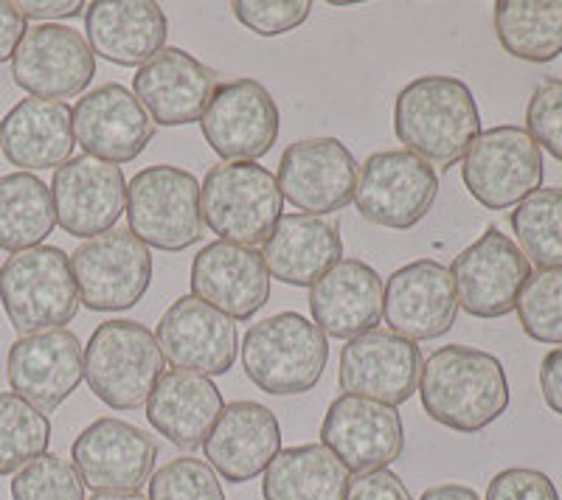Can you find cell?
Wrapping results in <instances>:
<instances>
[{
	"label": "cell",
	"mask_w": 562,
	"mask_h": 500,
	"mask_svg": "<svg viewBox=\"0 0 562 500\" xmlns=\"http://www.w3.org/2000/svg\"><path fill=\"white\" fill-rule=\"evenodd\" d=\"M231 12L239 26L254 32L256 37H279L304 26L313 14L310 0H237Z\"/></svg>",
	"instance_id": "cell-39"
},
{
	"label": "cell",
	"mask_w": 562,
	"mask_h": 500,
	"mask_svg": "<svg viewBox=\"0 0 562 500\" xmlns=\"http://www.w3.org/2000/svg\"><path fill=\"white\" fill-rule=\"evenodd\" d=\"M284 197L279 180L256 161L220 163L205 172L200 183V212L203 223L223 242L265 245L281 219Z\"/></svg>",
	"instance_id": "cell-6"
},
{
	"label": "cell",
	"mask_w": 562,
	"mask_h": 500,
	"mask_svg": "<svg viewBox=\"0 0 562 500\" xmlns=\"http://www.w3.org/2000/svg\"><path fill=\"white\" fill-rule=\"evenodd\" d=\"M79 304L90 312H122L135 307L153 284V253L133 231L93 237L70 253Z\"/></svg>",
	"instance_id": "cell-10"
},
{
	"label": "cell",
	"mask_w": 562,
	"mask_h": 500,
	"mask_svg": "<svg viewBox=\"0 0 562 500\" xmlns=\"http://www.w3.org/2000/svg\"><path fill=\"white\" fill-rule=\"evenodd\" d=\"M23 34H26V18H23L18 3L0 0V63L14 57Z\"/></svg>",
	"instance_id": "cell-43"
},
{
	"label": "cell",
	"mask_w": 562,
	"mask_h": 500,
	"mask_svg": "<svg viewBox=\"0 0 562 500\" xmlns=\"http://www.w3.org/2000/svg\"><path fill=\"white\" fill-rule=\"evenodd\" d=\"M90 500H149V498L135 489V492H97Z\"/></svg>",
	"instance_id": "cell-47"
},
{
	"label": "cell",
	"mask_w": 562,
	"mask_h": 500,
	"mask_svg": "<svg viewBox=\"0 0 562 500\" xmlns=\"http://www.w3.org/2000/svg\"><path fill=\"white\" fill-rule=\"evenodd\" d=\"M321 444L340 458L349 473L385 469L403 456L405 428L394 405L340 394L321 422Z\"/></svg>",
	"instance_id": "cell-14"
},
{
	"label": "cell",
	"mask_w": 562,
	"mask_h": 500,
	"mask_svg": "<svg viewBox=\"0 0 562 500\" xmlns=\"http://www.w3.org/2000/svg\"><path fill=\"white\" fill-rule=\"evenodd\" d=\"M192 295L228 315L231 321H250L270 298V273L262 253L234 242L205 245L192 262Z\"/></svg>",
	"instance_id": "cell-24"
},
{
	"label": "cell",
	"mask_w": 562,
	"mask_h": 500,
	"mask_svg": "<svg viewBox=\"0 0 562 500\" xmlns=\"http://www.w3.org/2000/svg\"><path fill=\"white\" fill-rule=\"evenodd\" d=\"M52 422L14 391H0V475H14L48 453Z\"/></svg>",
	"instance_id": "cell-35"
},
{
	"label": "cell",
	"mask_w": 562,
	"mask_h": 500,
	"mask_svg": "<svg viewBox=\"0 0 562 500\" xmlns=\"http://www.w3.org/2000/svg\"><path fill=\"white\" fill-rule=\"evenodd\" d=\"M52 200L57 223L77 239H93L113 231L127 208V178L122 167L77 155L54 169Z\"/></svg>",
	"instance_id": "cell-18"
},
{
	"label": "cell",
	"mask_w": 562,
	"mask_h": 500,
	"mask_svg": "<svg viewBox=\"0 0 562 500\" xmlns=\"http://www.w3.org/2000/svg\"><path fill=\"white\" fill-rule=\"evenodd\" d=\"M74 147V107L65 102L29 96L0 122V149L23 172L59 169L70 161Z\"/></svg>",
	"instance_id": "cell-28"
},
{
	"label": "cell",
	"mask_w": 562,
	"mask_h": 500,
	"mask_svg": "<svg viewBox=\"0 0 562 500\" xmlns=\"http://www.w3.org/2000/svg\"><path fill=\"white\" fill-rule=\"evenodd\" d=\"M97 77V54L77 29L37 23L26 29L12 57V79L37 99L79 96Z\"/></svg>",
	"instance_id": "cell-13"
},
{
	"label": "cell",
	"mask_w": 562,
	"mask_h": 500,
	"mask_svg": "<svg viewBox=\"0 0 562 500\" xmlns=\"http://www.w3.org/2000/svg\"><path fill=\"white\" fill-rule=\"evenodd\" d=\"M394 133L422 161L450 169L481 135V113L473 90L456 77H419L394 102Z\"/></svg>",
	"instance_id": "cell-2"
},
{
	"label": "cell",
	"mask_w": 562,
	"mask_h": 500,
	"mask_svg": "<svg viewBox=\"0 0 562 500\" xmlns=\"http://www.w3.org/2000/svg\"><path fill=\"white\" fill-rule=\"evenodd\" d=\"M459 315L450 268L436 259L403 264L383 284V318L391 332L414 340H436L448 334Z\"/></svg>",
	"instance_id": "cell-21"
},
{
	"label": "cell",
	"mask_w": 562,
	"mask_h": 500,
	"mask_svg": "<svg viewBox=\"0 0 562 500\" xmlns=\"http://www.w3.org/2000/svg\"><path fill=\"white\" fill-rule=\"evenodd\" d=\"M158 340L138 321H104L85 346V383L93 397L113 411H135L147 405L164 377Z\"/></svg>",
	"instance_id": "cell-5"
},
{
	"label": "cell",
	"mask_w": 562,
	"mask_h": 500,
	"mask_svg": "<svg viewBox=\"0 0 562 500\" xmlns=\"http://www.w3.org/2000/svg\"><path fill=\"white\" fill-rule=\"evenodd\" d=\"M340 228L326 217L284 214L262 248L270 279L290 287H313L326 270L340 262Z\"/></svg>",
	"instance_id": "cell-29"
},
{
	"label": "cell",
	"mask_w": 562,
	"mask_h": 500,
	"mask_svg": "<svg viewBox=\"0 0 562 500\" xmlns=\"http://www.w3.org/2000/svg\"><path fill=\"white\" fill-rule=\"evenodd\" d=\"M439 194V174L408 149H383L366 158L355 183V206L371 225L408 231L428 217Z\"/></svg>",
	"instance_id": "cell-9"
},
{
	"label": "cell",
	"mask_w": 562,
	"mask_h": 500,
	"mask_svg": "<svg viewBox=\"0 0 562 500\" xmlns=\"http://www.w3.org/2000/svg\"><path fill=\"white\" fill-rule=\"evenodd\" d=\"M329 363V340L301 312H279L245 332L243 368L273 397L313 391Z\"/></svg>",
	"instance_id": "cell-3"
},
{
	"label": "cell",
	"mask_w": 562,
	"mask_h": 500,
	"mask_svg": "<svg viewBox=\"0 0 562 500\" xmlns=\"http://www.w3.org/2000/svg\"><path fill=\"white\" fill-rule=\"evenodd\" d=\"M515 309L531 340L562 346V268L531 273Z\"/></svg>",
	"instance_id": "cell-36"
},
{
	"label": "cell",
	"mask_w": 562,
	"mask_h": 500,
	"mask_svg": "<svg viewBox=\"0 0 562 500\" xmlns=\"http://www.w3.org/2000/svg\"><path fill=\"white\" fill-rule=\"evenodd\" d=\"M217 90V73L183 48H164L133 77V93L160 127H186L203 118Z\"/></svg>",
	"instance_id": "cell-23"
},
{
	"label": "cell",
	"mask_w": 562,
	"mask_h": 500,
	"mask_svg": "<svg viewBox=\"0 0 562 500\" xmlns=\"http://www.w3.org/2000/svg\"><path fill=\"white\" fill-rule=\"evenodd\" d=\"M147 413L160 436L180 450H198L217 424L225 402L211 377L189 372H164L155 391L147 399Z\"/></svg>",
	"instance_id": "cell-30"
},
{
	"label": "cell",
	"mask_w": 562,
	"mask_h": 500,
	"mask_svg": "<svg viewBox=\"0 0 562 500\" xmlns=\"http://www.w3.org/2000/svg\"><path fill=\"white\" fill-rule=\"evenodd\" d=\"M20 12H23V18L29 20H48V23H54V20H68V18H79L85 9L82 0H68V3H37V0H23V3H18Z\"/></svg>",
	"instance_id": "cell-45"
},
{
	"label": "cell",
	"mask_w": 562,
	"mask_h": 500,
	"mask_svg": "<svg viewBox=\"0 0 562 500\" xmlns=\"http://www.w3.org/2000/svg\"><path fill=\"white\" fill-rule=\"evenodd\" d=\"M203 138L225 163L256 161L273 149L281 113L259 79L239 77L217 84L203 118Z\"/></svg>",
	"instance_id": "cell-11"
},
{
	"label": "cell",
	"mask_w": 562,
	"mask_h": 500,
	"mask_svg": "<svg viewBox=\"0 0 562 500\" xmlns=\"http://www.w3.org/2000/svg\"><path fill=\"white\" fill-rule=\"evenodd\" d=\"M209 467L231 484H248L270 467L281 453V424L262 402L225 405L217 424L203 442Z\"/></svg>",
	"instance_id": "cell-25"
},
{
	"label": "cell",
	"mask_w": 562,
	"mask_h": 500,
	"mask_svg": "<svg viewBox=\"0 0 562 500\" xmlns=\"http://www.w3.org/2000/svg\"><path fill=\"white\" fill-rule=\"evenodd\" d=\"M526 133L540 149L562 161V79H543L526 107Z\"/></svg>",
	"instance_id": "cell-40"
},
{
	"label": "cell",
	"mask_w": 562,
	"mask_h": 500,
	"mask_svg": "<svg viewBox=\"0 0 562 500\" xmlns=\"http://www.w3.org/2000/svg\"><path fill=\"white\" fill-rule=\"evenodd\" d=\"M486 500H560V492L540 469L509 467L492 478Z\"/></svg>",
	"instance_id": "cell-41"
},
{
	"label": "cell",
	"mask_w": 562,
	"mask_h": 500,
	"mask_svg": "<svg viewBox=\"0 0 562 500\" xmlns=\"http://www.w3.org/2000/svg\"><path fill=\"white\" fill-rule=\"evenodd\" d=\"M358 161L338 138H307L284 149L279 161V192L290 206L313 217L335 214L355 197Z\"/></svg>",
	"instance_id": "cell-16"
},
{
	"label": "cell",
	"mask_w": 562,
	"mask_h": 500,
	"mask_svg": "<svg viewBox=\"0 0 562 500\" xmlns=\"http://www.w3.org/2000/svg\"><path fill=\"white\" fill-rule=\"evenodd\" d=\"M520 250L540 270L562 268V189H537L509 217Z\"/></svg>",
	"instance_id": "cell-34"
},
{
	"label": "cell",
	"mask_w": 562,
	"mask_h": 500,
	"mask_svg": "<svg viewBox=\"0 0 562 500\" xmlns=\"http://www.w3.org/2000/svg\"><path fill=\"white\" fill-rule=\"evenodd\" d=\"M149 500H225L220 475L194 456L172 458L149 478Z\"/></svg>",
	"instance_id": "cell-38"
},
{
	"label": "cell",
	"mask_w": 562,
	"mask_h": 500,
	"mask_svg": "<svg viewBox=\"0 0 562 500\" xmlns=\"http://www.w3.org/2000/svg\"><path fill=\"white\" fill-rule=\"evenodd\" d=\"M349 469L324 444L284 447L262 478L265 500H344Z\"/></svg>",
	"instance_id": "cell-31"
},
{
	"label": "cell",
	"mask_w": 562,
	"mask_h": 500,
	"mask_svg": "<svg viewBox=\"0 0 562 500\" xmlns=\"http://www.w3.org/2000/svg\"><path fill=\"white\" fill-rule=\"evenodd\" d=\"M155 340L172 368L200 377H223L239 354L237 323L194 295H183L160 315Z\"/></svg>",
	"instance_id": "cell-15"
},
{
	"label": "cell",
	"mask_w": 562,
	"mask_h": 500,
	"mask_svg": "<svg viewBox=\"0 0 562 500\" xmlns=\"http://www.w3.org/2000/svg\"><path fill=\"white\" fill-rule=\"evenodd\" d=\"M459 307L473 318H504L518 307L531 262L501 228L490 225L450 264Z\"/></svg>",
	"instance_id": "cell-12"
},
{
	"label": "cell",
	"mask_w": 562,
	"mask_h": 500,
	"mask_svg": "<svg viewBox=\"0 0 562 500\" xmlns=\"http://www.w3.org/2000/svg\"><path fill=\"white\" fill-rule=\"evenodd\" d=\"M495 34L512 57L551 63L562 54V0H498Z\"/></svg>",
	"instance_id": "cell-33"
},
{
	"label": "cell",
	"mask_w": 562,
	"mask_h": 500,
	"mask_svg": "<svg viewBox=\"0 0 562 500\" xmlns=\"http://www.w3.org/2000/svg\"><path fill=\"white\" fill-rule=\"evenodd\" d=\"M74 138L85 155L119 167L147 149L155 138V122L133 90L108 82L74 104Z\"/></svg>",
	"instance_id": "cell-22"
},
{
	"label": "cell",
	"mask_w": 562,
	"mask_h": 500,
	"mask_svg": "<svg viewBox=\"0 0 562 500\" xmlns=\"http://www.w3.org/2000/svg\"><path fill=\"white\" fill-rule=\"evenodd\" d=\"M310 315L326 338L371 332L383 318V279L363 259H340L310 287Z\"/></svg>",
	"instance_id": "cell-26"
},
{
	"label": "cell",
	"mask_w": 562,
	"mask_h": 500,
	"mask_svg": "<svg viewBox=\"0 0 562 500\" xmlns=\"http://www.w3.org/2000/svg\"><path fill=\"white\" fill-rule=\"evenodd\" d=\"M344 500H411V492L396 473L374 469V473H360L358 478H351Z\"/></svg>",
	"instance_id": "cell-42"
},
{
	"label": "cell",
	"mask_w": 562,
	"mask_h": 500,
	"mask_svg": "<svg viewBox=\"0 0 562 500\" xmlns=\"http://www.w3.org/2000/svg\"><path fill=\"white\" fill-rule=\"evenodd\" d=\"M419 500H481V498L473 487H464V484H439V487L425 489Z\"/></svg>",
	"instance_id": "cell-46"
},
{
	"label": "cell",
	"mask_w": 562,
	"mask_h": 500,
	"mask_svg": "<svg viewBox=\"0 0 562 500\" xmlns=\"http://www.w3.org/2000/svg\"><path fill=\"white\" fill-rule=\"evenodd\" d=\"M419 399L436 424L473 436L506 413L509 379L495 354L450 343L422 366Z\"/></svg>",
	"instance_id": "cell-1"
},
{
	"label": "cell",
	"mask_w": 562,
	"mask_h": 500,
	"mask_svg": "<svg viewBox=\"0 0 562 500\" xmlns=\"http://www.w3.org/2000/svg\"><path fill=\"white\" fill-rule=\"evenodd\" d=\"M57 225L52 189L32 172L0 178V250L37 248Z\"/></svg>",
	"instance_id": "cell-32"
},
{
	"label": "cell",
	"mask_w": 562,
	"mask_h": 500,
	"mask_svg": "<svg viewBox=\"0 0 562 500\" xmlns=\"http://www.w3.org/2000/svg\"><path fill=\"white\" fill-rule=\"evenodd\" d=\"M85 34L93 54L122 68H140L164 52L169 20L158 3L97 0L85 7Z\"/></svg>",
	"instance_id": "cell-27"
},
{
	"label": "cell",
	"mask_w": 562,
	"mask_h": 500,
	"mask_svg": "<svg viewBox=\"0 0 562 500\" xmlns=\"http://www.w3.org/2000/svg\"><path fill=\"white\" fill-rule=\"evenodd\" d=\"M12 500H85V481L74 462L57 453H43L14 473Z\"/></svg>",
	"instance_id": "cell-37"
},
{
	"label": "cell",
	"mask_w": 562,
	"mask_h": 500,
	"mask_svg": "<svg viewBox=\"0 0 562 500\" xmlns=\"http://www.w3.org/2000/svg\"><path fill=\"white\" fill-rule=\"evenodd\" d=\"M70 458L85 487L97 492H135L153 478L158 444L147 430L102 417L79 433Z\"/></svg>",
	"instance_id": "cell-17"
},
{
	"label": "cell",
	"mask_w": 562,
	"mask_h": 500,
	"mask_svg": "<svg viewBox=\"0 0 562 500\" xmlns=\"http://www.w3.org/2000/svg\"><path fill=\"white\" fill-rule=\"evenodd\" d=\"M127 225L147 248L167 253L192 248L205 231L198 178L169 163L140 169L127 183Z\"/></svg>",
	"instance_id": "cell-7"
},
{
	"label": "cell",
	"mask_w": 562,
	"mask_h": 500,
	"mask_svg": "<svg viewBox=\"0 0 562 500\" xmlns=\"http://www.w3.org/2000/svg\"><path fill=\"white\" fill-rule=\"evenodd\" d=\"M540 391L551 411L562 417V346L551 349L540 363Z\"/></svg>",
	"instance_id": "cell-44"
},
{
	"label": "cell",
	"mask_w": 562,
	"mask_h": 500,
	"mask_svg": "<svg viewBox=\"0 0 562 500\" xmlns=\"http://www.w3.org/2000/svg\"><path fill=\"white\" fill-rule=\"evenodd\" d=\"M543 149L524 127L501 124L481 133L461 158V183L490 212L524 203L543 183Z\"/></svg>",
	"instance_id": "cell-8"
},
{
	"label": "cell",
	"mask_w": 562,
	"mask_h": 500,
	"mask_svg": "<svg viewBox=\"0 0 562 500\" xmlns=\"http://www.w3.org/2000/svg\"><path fill=\"white\" fill-rule=\"evenodd\" d=\"M0 307L20 334L65 329L79 312L68 253L57 245L12 253L0 264Z\"/></svg>",
	"instance_id": "cell-4"
},
{
	"label": "cell",
	"mask_w": 562,
	"mask_h": 500,
	"mask_svg": "<svg viewBox=\"0 0 562 500\" xmlns=\"http://www.w3.org/2000/svg\"><path fill=\"white\" fill-rule=\"evenodd\" d=\"M422 366L419 343L378 327L346 343L340 352L338 383L346 394L396 408L416 394Z\"/></svg>",
	"instance_id": "cell-19"
},
{
	"label": "cell",
	"mask_w": 562,
	"mask_h": 500,
	"mask_svg": "<svg viewBox=\"0 0 562 500\" xmlns=\"http://www.w3.org/2000/svg\"><path fill=\"white\" fill-rule=\"evenodd\" d=\"M7 379L37 411H57L85 379L82 343L70 329L20 334L9 346Z\"/></svg>",
	"instance_id": "cell-20"
}]
</instances>
